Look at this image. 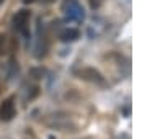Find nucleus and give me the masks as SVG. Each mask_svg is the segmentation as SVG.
Masks as SVG:
<instances>
[{
  "label": "nucleus",
  "mask_w": 147,
  "mask_h": 139,
  "mask_svg": "<svg viewBox=\"0 0 147 139\" xmlns=\"http://www.w3.org/2000/svg\"><path fill=\"white\" fill-rule=\"evenodd\" d=\"M44 124H47L49 128L59 129V131H75L77 129V124L72 121V118L69 115H62V113L46 116L44 118Z\"/></svg>",
  "instance_id": "obj_1"
},
{
  "label": "nucleus",
  "mask_w": 147,
  "mask_h": 139,
  "mask_svg": "<svg viewBox=\"0 0 147 139\" xmlns=\"http://www.w3.org/2000/svg\"><path fill=\"white\" fill-rule=\"evenodd\" d=\"M62 11L65 13V16H69L70 20H75V22H82L85 16L84 8L79 3V0H64Z\"/></svg>",
  "instance_id": "obj_2"
},
{
  "label": "nucleus",
  "mask_w": 147,
  "mask_h": 139,
  "mask_svg": "<svg viewBox=\"0 0 147 139\" xmlns=\"http://www.w3.org/2000/svg\"><path fill=\"white\" fill-rule=\"evenodd\" d=\"M13 26L23 36H28L30 34V11L28 10L16 11V15L13 16Z\"/></svg>",
  "instance_id": "obj_3"
},
{
  "label": "nucleus",
  "mask_w": 147,
  "mask_h": 139,
  "mask_svg": "<svg viewBox=\"0 0 147 139\" xmlns=\"http://www.w3.org/2000/svg\"><path fill=\"white\" fill-rule=\"evenodd\" d=\"M15 116V100L13 98H7L0 105V119L2 121H10Z\"/></svg>",
  "instance_id": "obj_4"
},
{
  "label": "nucleus",
  "mask_w": 147,
  "mask_h": 139,
  "mask_svg": "<svg viewBox=\"0 0 147 139\" xmlns=\"http://www.w3.org/2000/svg\"><path fill=\"white\" fill-rule=\"evenodd\" d=\"M80 79H84V80H88V82H93V84H103V75L98 72L96 69H93V67H85V69H82L79 72Z\"/></svg>",
  "instance_id": "obj_5"
},
{
  "label": "nucleus",
  "mask_w": 147,
  "mask_h": 139,
  "mask_svg": "<svg viewBox=\"0 0 147 139\" xmlns=\"http://www.w3.org/2000/svg\"><path fill=\"white\" fill-rule=\"evenodd\" d=\"M80 36V33L77 30H74V28H69V30H64L61 33V39H62L64 43H69V41H75L77 38Z\"/></svg>",
  "instance_id": "obj_6"
},
{
  "label": "nucleus",
  "mask_w": 147,
  "mask_h": 139,
  "mask_svg": "<svg viewBox=\"0 0 147 139\" xmlns=\"http://www.w3.org/2000/svg\"><path fill=\"white\" fill-rule=\"evenodd\" d=\"M30 74H31L34 79H39V77H42V75H44V70H42V69H31V72H30Z\"/></svg>",
  "instance_id": "obj_7"
},
{
  "label": "nucleus",
  "mask_w": 147,
  "mask_h": 139,
  "mask_svg": "<svg viewBox=\"0 0 147 139\" xmlns=\"http://www.w3.org/2000/svg\"><path fill=\"white\" fill-rule=\"evenodd\" d=\"M3 46H5V36L0 34V56H2V53H3Z\"/></svg>",
  "instance_id": "obj_8"
},
{
  "label": "nucleus",
  "mask_w": 147,
  "mask_h": 139,
  "mask_svg": "<svg viewBox=\"0 0 147 139\" xmlns=\"http://www.w3.org/2000/svg\"><path fill=\"white\" fill-rule=\"evenodd\" d=\"M42 3H53V2H56V0H41Z\"/></svg>",
  "instance_id": "obj_9"
},
{
  "label": "nucleus",
  "mask_w": 147,
  "mask_h": 139,
  "mask_svg": "<svg viewBox=\"0 0 147 139\" xmlns=\"http://www.w3.org/2000/svg\"><path fill=\"white\" fill-rule=\"evenodd\" d=\"M121 139H131V138H129V134H123V136H121Z\"/></svg>",
  "instance_id": "obj_10"
},
{
  "label": "nucleus",
  "mask_w": 147,
  "mask_h": 139,
  "mask_svg": "<svg viewBox=\"0 0 147 139\" xmlns=\"http://www.w3.org/2000/svg\"><path fill=\"white\" fill-rule=\"evenodd\" d=\"M25 3H31V2H34V0H23Z\"/></svg>",
  "instance_id": "obj_11"
},
{
  "label": "nucleus",
  "mask_w": 147,
  "mask_h": 139,
  "mask_svg": "<svg viewBox=\"0 0 147 139\" xmlns=\"http://www.w3.org/2000/svg\"><path fill=\"white\" fill-rule=\"evenodd\" d=\"M2 2H3V0H0V3H2Z\"/></svg>",
  "instance_id": "obj_12"
}]
</instances>
